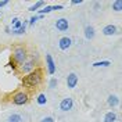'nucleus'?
<instances>
[{
  "mask_svg": "<svg viewBox=\"0 0 122 122\" xmlns=\"http://www.w3.org/2000/svg\"><path fill=\"white\" fill-rule=\"evenodd\" d=\"M45 82V68L43 67H39L35 71H32L26 75L21 76V83H22V87L26 89V90H35L40 87Z\"/></svg>",
  "mask_w": 122,
  "mask_h": 122,
  "instance_id": "nucleus-1",
  "label": "nucleus"
},
{
  "mask_svg": "<svg viewBox=\"0 0 122 122\" xmlns=\"http://www.w3.org/2000/svg\"><path fill=\"white\" fill-rule=\"evenodd\" d=\"M42 67V60H40V54L38 51H29V56L28 58L24 61L22 64L15 69V75H20V76H24L26 74H29L32 71H35L36 68Z\"/></svg>",
  "mask_w": 122,
  "mask_h": 122,
  "instance_id": "nucleus-2",
  "label": "nucleus"
},
{
  "mask_svg": "<svg viewBox=\"0 0 122 122\" xmlns=\"http://www.w3.org/2000/svg\"><path fill=\"white\" fill-rule=\"evenodd\" d=\"M29 56V49L25 43H17L14 45V47L11 49V54H10V67L14 69H17L24 61L28 58Z\"/></svg>",
  "mask_w": 122,
  "mask_h": 122,
  "instance_id": "nucleus-3",
  "label": "nucleus"
},
{
  "mask_svg": "<svg viewBox=\"0 0 122 122\" xmlns=\"http://www.w3.org/2000/svg\"><path fill=\"white\" fill-rule=\"evenodd\" d=\"M30 96H32V92L21 87V89H18V90H15V92H13V93L7 94V96H6V101L14 104V106H25V104L29 103Z\"/></svg>",
  "mask_w": 122,
  "mask_h": 122,
  "instance_id": "nucleus-4",
  "label": "nucleus"
},
{
  "mask_svg": "<svg viewBox=\"0 0 122 122\" xmlns=\"http://www.w3.org/2000/svg\"><path fill=\"white\" fill-rule=\"evenodd\" d=\"M46 67H47V72L50 75H53L56 72V62H54L51 54H46Z\"/></svg>",
  "mask_w": 122,
  "mask_h": 122,
  "instance_id": "nucleus-5",
  "label": "nucleus"
},
{
  "mask_svg": "<svg viewBox=\"0 0 122 122\" xmlns=\"http://www.w3.org/2000/svg\"><path fill=\"white\" fill-rule=\"evenodd\" d=\"M56 28L60 30V32H65V30H68L69 28V22L67 18H58L57 21H56Z\"/></svg>",
  "mask_w": 122,
  "mask_h": 122,
  "instance_id": "nucleus-6",
  "label": "nucleus"
},
{
  "mask_svg": "<svg viewBox=\"0 0 122 122\" xmlns=\"http://www.w3.org/2000/svg\"><path fill=\"white\" fill-rule=\"evenodd\" d=\"M72 107H74V101H72L71 97H65V99L61 100V103H60L61 111H69V110H72Z\"/></svg>",
  "mask_w": 122,
  "mask_h": 122,
  "instance_id": "nucleus-7",
  "label": "nucleus"
},
{
  "mask_svg": "<svg viewBox=\"0 0 122 122\" xmlns=\"http://www.w3.org/2000/svg\"><path fill=\"white\" fill-rule=\"evenodd\" d=\"M76 85H78V75L75 72L68 74V76H67V86H68V89H75Z\"/></svg>",
  "mask_w": 122,
  "mask_h": 122,
  "instance_id": "nucleus-8",
  "label": "nucleus"
},
{
  "mask_svg": "<svg viewBox=\"0 0 122 122\" xmlns=\"http://www.w3.org/2000/svg\"><path fill=\"white\" fill-rule=\"evenodd\" d=\"M72 45V40L68 38V36H62V38L58 40V47H60V50L62 51H65V50H68L69 47Z\"/></svg>",
  "mask_w": 122,
  "mask_h": 122,
  "instance_id": "nucleus-9",
  "label": "nucleus"
},
{
  "mask_svg": "<svg viewBox=\"0 0 122 122\" xmlns=\"http://www.w3.org/2000/svg\"><path fill=\"white\" fill-rule=\"evenodd\" d=\"M83 32H85V38L87 39V40H92V39H94V36H96V30H94V28L92 25H86Z\"/></svg>",
  "mask_w": 122,
  "mask_h": 122,
  "instance_id": "nucleus-10",
  "label": "nucleus"
},
{
  "mask_svg": "<svg viewBox=\"0 0 122 122\" xmlns=\"http://www.w3.org/2000/svg\"><path fill=\"white\" fill-rule=\"evenodd\" d=\"M117 26L112 25V24H110V25H106L104 28H103V35H106V36H112L117 33Z\"/></svg>",
  "mask_w": 122,
  "mask_h": 122,
  "instance_id": "nucleus-11",
  "label": "nucleus"
},
{
  "mask_svg": "<svg viewBox=\"0 0 122 122\" xmlns=\"http://www.w3.org/2000/svg\"><path fill=\"white\" fill-rule=\"evenodd\" d=\"M61 8H62L61 4H58V6H46V7H43L42 10H38V13L40 15L42 14H49V13L54 11V10H61Z\"/></svg>",
  "mask_w": 122,
  "mask_h": 122,
  "instance_id": "nucleus-12",
  "label": "nucleus"
},
{
  "mask_svg": "<svg viewBox=\"0 0 122 122\" xmlns=\"http://www.w3.org/2000/svg\"><path fill=\"white\" fill-rule=\"evenodd\" d=\"M107 104L110 107H117L119 104V99L115 96V94H110L108 96V99H107Z\"/></svg>",
  "mask_w": 122,
  "mask_h": 122,
  "instance_id": "nucleus-13",
  "label": "nucleus"
},
{
  "mask_svg": "<svg viewBox=\"0 0 122 122\" xmlns=\"http://www.w3.org/2000/svg\"><path fill=\"white\" fill-rule=\"evenodd\" d=\"M104 122H115L117 121V114L115 112H112V111H110V112H107L106 115H104V119H103Z\"/></svg>",
  "mask_w": 122,
  "mask_h": 122,
  "instance_id": "nucleus-14",
  "label": "nucleus"
},
{
  "mask_svg": "<svg viewBox=\"0 0 122 122\" xmlns=\"http://www.w3.org/2000/svg\"><path fill=\"white\" fill-rule=\"evenodd\" d=\"M21 25H22V22H21V20L20 18H14L13 21H11V28H13V30H17L21 28Z\"/></svg>",
  "mask_w": 122,
  "mask_h": 122,
  "instance_id": "nucleus-15",
  "label": "nucleus"
},
{
  "mask_svg": "<svg viewBox=\"0 0 122 122\" xmlns=\"http://www.w3.org/2000/svg\"><path fill=\"white\" fill-rule=\"evenodd\" d=\"M112 10L117 11V13L122 11V0H115V1H112Z\"/></svg>",
  "mask_w": 122,
  "mask_h": 122,
  "instance_id": "nucleus-16",
  "label": "nucleus"
},
{
  "mask_svg": "<svg viewBox=\"0 0 122 122\" xmlns=\"http://www.w3.org/2000/svg\"><path fill=\"white\" fill-rule=\"evenodd\" d=\"M36 103H38L39 106H45L46 103H47V97H46V94H43V93H40V94H38V99H36Z\"/></svg>",
  "mask_w": 122,
  "mask_h": 122,
  "instance_id": "nucleus-17",
  "label": "nucleus"
},
{
  "mask_svg": "<svg viewBox=\"0 0 122 122\" xmlns=\"http://www.w3.org/2000/svg\"><path fill=\"white\" fill-rule=\"evenodd\" d=\"M8 122H22V117L20 114H11L8 117Z\"/></svg>",
  "mask_w": 122,
  "mask_h": 122,
  "instance_id": "nucleus-18",
  "label": "nucleus"
},
{
  "mask_svg": "<svg viewBox=\"0 0 122 122\" xmlns=\"http://www.w3.org/2000/svg\"><path fill=\"white\" fill-rule=\"evenodd\" d=\"M110 65H111V61H108V60L93 62V67H94V68H97V67H110Z\"/></svg>",
  "mask_w": 122,
  "mask_h": 122,
  "instance_id": "nucleus-19",
  "label": "nucleus"
},
{
  "mask_svg": "<svg viewBox=\"0 0 122 122\" xmlns=\"http://www.w3.org/2000/svg\"><path fill=\"white\" fill-rule=\"evenodd\" d=\"M26 25H28V22H22V25H21L20 29L13 30L11 33H13V35H24V33H25V29H26Z\"/></svg>",
  "mask_w": 122,
  "mask_h": 122,
  "instance_id": "nucleus-20",
  "label": "nucleus"
},
{
  "mask_svg": "<svg viewBox=\"0 0 122 122\" xmlns=\"http://www.w3.org/2000/svg\"><path fill=\"white\" fill-rule=\"evenodd\" d=\"M45 4H46V1H36V3H35L33 6H30V7L28 8V10H29V11H38V8L43 7Z\"/></svg>",
  "mask_w": 122,
  "mask_h": 122,
  "instance_id": "nucleus-21",
  "label": "nucleus"
},
{
  "mask_svg": "<svg viewBox=\"0 0 122 122\" xmlns=\"http://www.w3.org/2000/svg\"><path fill=\"white\" fill-rule=\"evenodd\" d=\"M57 85H58V81H57L56 78H51V79H50V82H49V86H50V89H54V87H57Z\"/></svg>",
  "mask_w": 122,
  "mask_h": 122,
  "instance_id": "nucleus-22",
  "label": "nucleus"
},
{
  "mask_svg": "<svg viewBox=\"0 0 122 122\" xmlns=\"http://www.w3.org/2000/svg\"><path fill=\"white\" fill-rule=\"evenodd\" d=\"M39 18H40V15H35V17H30V20H29V22H28V25H33V24L38 21Z\"/></svg>",
  "mask_w": 122,
  "mask_h": 122,
  "instance_id": "nucleus-23",
  "label": "nucleus"
},
{
  "mask_svg": "<svg viewBox=\"0 0 122 122\" xmlns=\"http://www.w3.org/2000/svg\"><path fill=\"white\" fill-rule=\"evenodd\" d=\"M40 122H54V118L53 117H45Z\"/></svg>",
  "mask_w": 122,
  "mask_h": 122,
  "instance_id": "nucleus-24",
  "label": "nucleus"
},
{
  "mask_svg": "<svg viewBox=\"0 0 122 122\" xmlns=\"http://www.w3.org/2000/svg\"><path fill=\"white\" fill-rule=\"evenodd\" d=\"M8 4V1L7 0H1V1H0V8L1 7H4V6H7Z\"/></svg>",
  "mask_w": 122,
  "mask_h": 122,
  "instance_id": "nucleus-25",
  "label": "nucleus"
},
{
  "mask_svg": "<svg viewBox=\"0 0 122 122\" xmlns=\"http://www.w3.org/2000/svg\"><path fill=\"white\" fill-rule=\"evenodd\" d=\"M81 3H82V0H72V1H71V4H72V6H76V4H81Z\"/></svg>",
  "mask_w": 122,
  "mask_h": 122,
  "instance_id": "nucleus-26",
  "label": "nucleus"
}]
</instances>
